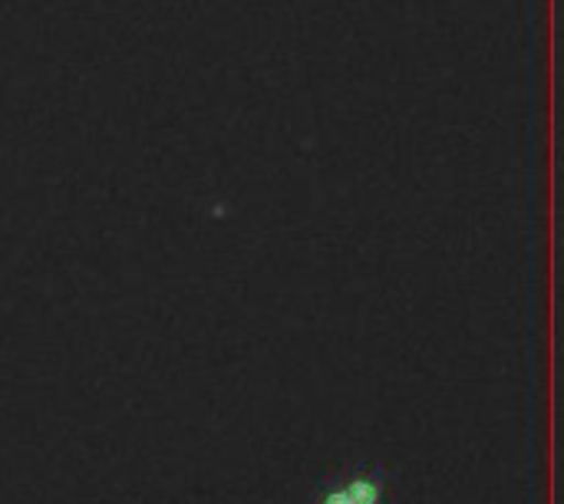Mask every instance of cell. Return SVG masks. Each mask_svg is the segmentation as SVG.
Here are the masks:
<instances>
[{"label":"cell","instance_id":"obj_1","mask_svg":"<svg viewBox=\"0 0 564 504\" xmlns=\"http://www.w3.org/2000/svg\"><path fill=\"white\" fill-rule=\"evenodd\" d=\"M344 492L350 495L354 504H383L387 502V472L383 465L373 462H357L337 475Z\"/></svg>","mask_w":564,"mask_h":504},{"label":"cell","instance_id":"obj_2","mask_svg":"<svg viewBox=\"0 0 564 504\" xmlns=\"http://www.w3.org/2000/svg\"><path fill=\"white\" fill-rule=\"evenodd\" d=\"M314 504H354L350 502V495L344 492V485L337 482V475L334 479H327L317 492H314Z\"/></svg>","mask_w":564,"mask_h":504}]
</instances>
